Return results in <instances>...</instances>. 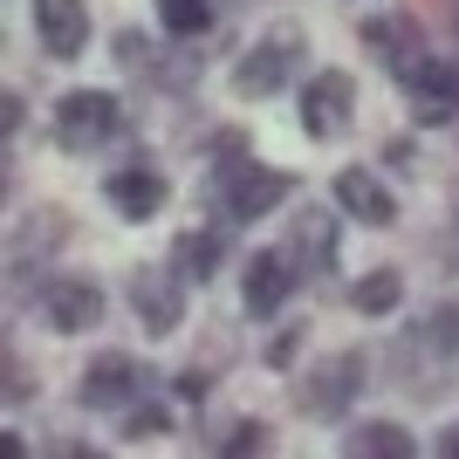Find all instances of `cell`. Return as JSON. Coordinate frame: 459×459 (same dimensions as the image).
Returning a JSON list of instances; mask_svg holds the SVG:
<instances>
[{"mask_svg": "<svg viewBox=\"0 0 459 459\" xmlns=\"http://www.w3.org/2000/svg\"><path fill=\"white\" fill-rule=\"evenodd\" d=\"M453 227H459V186H453Z\"/></svg>", "mask_w": 459, "mask_h": 459, "instance_id": "cell-31", "label": "cell"}, {"mask_svg": "<svg viewBox=\"0 0 459 459\" xmlns=\"http://www.w3.org/2000/svg\"><path fill=\"white\" fill-rule=\"evenodd\" d=\"M425 336L446 350V357H459V295H446V302H432V316H425Z\"/></svg>", "mask_w": 459, "mask_h": 459, "instance_id": "cell-24", "label": "cell"}, {"mask_svg": "<svg viewBox=\"0 0 459 459\" xmlns=\"http://www.w3.org/2000/svg\"><path fill=\"white\" fill-rule=\"evenodd\" d=\"M152 377L158 370L152 364H137L131 350H96L90 364H82V377H76V404L82 411H131L137 398H152Z\"/></svg>", "mask_w": 459, "mask_h": 459, "instance_id": "cell-9", "label": "cell"}, {"mask_svg": "<svg viewBox=\"0 0 459 459\" xmlns=\"http://www.w3.org/2000/svg\"><path fill=\"white\" fill-rule=\"evenodd\" d=\"M212 453H227V459H240V453H274V425L268 419H233L220 439H212Z\"/></svg>", "mask_w": 459, "mask_h": 459, "instance_id": "cell-23", "label": "cell"}, {"mask_svg": "<svg viewBox=\"0 0 459 459\" xmlns=\"http://www.w3.org/2000/svg\"><path fill=\"white\" fill-rule=\"evenodd\" d=\"M357 41L370 48V62H377V69H391V76H398L404 62L425 48V28H419V14H411V7H391V14H364V21H357Z\"/></svg>", "mask_w": 459, "mask_h": 459, "instance_id": "cell-16", "label": "cell"}, {"mask_svg": "<svg viewBox=\"0 0 459 459\" xmlns=\"http://www.w3.org/2000/svg\"><path fill=\"white\" fill-rule=\"evenodd\" d=\"M370 384V350H329L323 364H308L302 377H295V411H308V419H350V404L364 398Z\"/></svg>", "mask_w": 459, "mask_h": 459, "instance_id": "cell-5", "label": "cell"}, {"mask_svg": "<svg viewBox=\"0 0 459 459\" xmlns=\"http://www.w3.org/2000/svg\"><path fill=\"white\" fill-rule=\"evenodd\" d=\"M295 192H302V178L281 172V165H261V158H254V144H247V152L206 158V178H199L206 212L220 220V227H233V233L254 227V220H268V212H281Z\"/></svg>", "mask_w": 459, "mask_h": 459, "instance_id": "cell-1", "label": "cell"}, {"mask_svg": "<svg viewBox=\"0 0 459 459\" xmlns=\"http://www.w3.org/2000/svg\"><path fill=\"white\" fill-rule=\"evenodd\" d=\"M357 76L350 69H316V76L302 82V103H295V117H302V137H316V144H336V137L357 124Z\"/></svg>", "mask_w": 459, "mask_h": 459, "instance_id": "cell-11", "label": "cell"}, {"mask_svg": "<svg viewBox=\"0 0 459 459\" xmlns=\"http://www.w3.org/2000/svg\"><path fill=\"white\" fill-rule=\"evenodd\" d=\"M308 274L288 261V247L274 240V247H254L247 268H240V316L247 323H274L288 302H295V288H302Z\"/></svg>", "mask_w": 459, "mask_h": 459, "instance_id": "cell-10", "label": "cell"}, {"mask_svg": "<svg viewBox=\"0 0 459 459\" xmlns=\"http://www.w3.org/2000/svg\"><path fill=\"white\" fill-rule=\"evenodd\" d=\"M350 308H357L364 323L398 316V308H404V268H364L357 281H350Z\"/></svg>", "mask_w": 459, "mask_h": 459, "instance_id": "cell-20", "label": "cell"}, {"mask_svg": "<svg viewBox=\"0 0 459 459\" xmlns=\"http://www.w3.org/2000/svg\"><path fill=\"white\" fill-rule=\"evenodd\" d=\"M110 56L137 90H152V96H186V90H199V76H206L199 48H192V41H172V35L158 41V35H137V28H117Z\"/></svg>", "mask_w": 459, "mask_h": 459, "instance_id": "cell-4", "label": "cell"}, {"mask_svg": "<svg viewBox=\"0 0 459 459\" xmlns=\"http://www.w3.org/2000/svg\"><path fill=\"white\" fill-rule=\"evenodd\" d=\"M186 288L192 281L172 268V261H137V268L124 274V302H131V316L144 323L152 343H165V336L186 329Z\"/></svg>", "mask_w": 459, "mask_h": 459, "instance_id": "cell-7", "label": "cell"}, {"mask_svg": "<svg viewBox=\"0 0 459 459\" xmlns=\"http://www.w3.org/2000/svg\"><path fill=\"white\" fill-rule=\"evenodd\" d=\"M288 261L302 274H329L336 261H343V206L329 199V206H316V199H302V206L288 212V233H281Z\"/></svg>", "mask_w": 459, "mask_h": 459, "instance_id": "cell-12", "label": "cell"}, {"mask_svg": "<svg viewBox=\"0 0 459 459\" xmlns=\"http://www.w3.org/2000/svg\"><path fill=\"white\" fill-rule=\"evenodd\" d=\"M329 199L343 206V220H357V227H370V233L398 227V192L384 186L370 165H343V172L329 178Z\"/></svg>", "mask_w": 459, "mask_h": 459, "instance_id": "cell-14", "label": "cell"}, {"mask_svg": "<svg viewBox=\"0 0 459 459\" xmlns=\"http://www.w3.org/2000/svg\"><path fill=\"white\" fill-rule=\"evenodd\" d=\"M152 7H158V28L172 41H199V35H212V21H220L212 0H152Z\"/></svg>", "mask_w": 459, "mask_h": 459, "instance_id": "cell-21", "label": "cell"}, {"mask_svg": "<svg viewBox=\"0 0 459 459\" xmlns=\"http://www.w3.org/2000/svg\"><path fill=\"white\" fill-rule=\"evenodd\" d=\"M62 233H69L62 206H35V212H28V220L14 227V247H7V268H14V288H21V281H28V288L41 281V254L56 247Z\"/></svg>", "mask_w": 459, "mask_h": 459, "instance_id": "cell-18", "label": "cell"}, {"mask_svg": "<svg viewBox=\"0 0 459 459\" xmlns=\"http://www.w3.org/2000/svg\"><path fill=\"white\" fill-rule=\"evenodd\" d=\"M432 453H446V459H459V419H453V425H446L439 439H432Z\"/></svg>", "mask_w": 459, "mask_h": 459, "instance_id": "cell-30", "label": "cell"}, {"mask_svg": "<svg viewBox=\"0 0 459 459\" xmlns=\"http://www.w3.org/2000/svg\"><path fill=\"white\" fill-rule=\"evenodd\" d=\"M90 28V0H35V41L48 62H82Z\"/></svg>", "mask_w": 459, "mask_h": 459, "instance_id": "cell-15", "label": "cell"}, {"mask_svg": "<svg viewBox=\"0 0 459 459\" xmlns=\"http://www.w3.org/2000/svg\"><path fill=\"white\" fill-rule=\"evenodd\" d=\"M302 62H308V28L302 21H268V28L247 41V56L233 62L227 82H233L240 103H268V96L302 82Z\"/></svg>", "mask_w": 459, "mask_h": 459, "instance_id": "cell-3", "label": "cell"}, {"mask_svg": "<svg viewBox=\"0 0 459 459\" xmlns=\"http://www.w3.org/2000/svg\"><path fill=\"white\" fill-rule=\"evenodd\" d=\"M206 391H212V377H206V370H178V377H172V398H186V404H199Z\"/></svg>", "mask_w": 459, "mask_h": 459, "instance_id": "cell-29", "label": "cell"}, {"mask_svg": "<svg viewBox=\"0 0 459 459\" xmlns=\"http://www.w3.org/2000/svg\"><path fill=\"white\" fill-rule=\"evenodd\" d=\"M28 302H35L41 329H56V336H90V329H103L110 295H103L96 274H41V281L28 288Z\"/></svg>", "mask_w": 459, "mask_h": 459, "instance_id": "cell-8", "label": "cell"}, {"mask_svg": "<svg viewBox=\"0 0 459 459\" xmlns=\"http://www.w3.org/2000/svg\"><path fill=\"white\" fill-rule=\"evenodd\" d=\"M336 453L343 459H419V439H411L398 419H350Z\"/></svg>", "mask_w": 459, "mask_h": 459, "instance_id": "cell-19", "label": "cell"}, {"mask_svg": "<svg viewBox=\"0 0 459 459\" xmlns=\"http://www.w3.org/2000/svg\"><path fill=\"white\" fill-rule=\"evenodd\" d=\"M48 137H56L62 158H96V152H110V144H131L137 117L117 90H69V96H56Z\"/></svg>", "mask_w": 459, "mask_h": 459, "instance_id": "cell-2", "label": "cell"}, {"mask_svg": "<svg viewBox=\"0 0 459 459\" xmlns=\"http://www.w3.org/2000/svg\"><path fill=\"white\" fill-rule=\"evenodd\" d=\"M165 261H172V268L186 274L192 288H206L212 274L233 261V227H220V220H206V227H186V233L172 240V254H165Z\"/></svg>", "mask_w": 459, "mask_h": 459, "instance_id": "cell-17", "label": "cell"}, {"mask_svg": "<svg viewBox=\"0 0 459 459\" xmlns=\"http://www.w3.org/2000/svg\"><path fill=\"white\" fill-rule=\"evenodd\" d=\"M41 384H35V370L21 364V350H7V404H28Z\"/></svg>", "mask_w": 459, "mask_h": 459, "instance_id": "cell-27", "label": "cell"}, {"mask_svg": "<svg viewBox=\"0 0 459 459\" xmlns=\"http://www.w3.org/2000/svg\"><path fill=\"white\" fill-rule=\"evenodd\" d=\"M391 82H398L404 117H411L419 131H446V124H459V62H446L439 48H419Z\"/></svg>", "mask_w": 459, "mask_h": 459, "instance_id": "cell-6", "label": "cell"}, {"mask_svg": "<svg viewBox=\"0 0 459 459\" xmlns=\"http://www.w3.org/2000/svg\"><path fill=\"white\" fill-rule=\"evenodd\" d=\"M21 124H28V96L7 90V96H0V131H7V144L21 137Z\"/></svg>", "mask_w": 459, "mask_h": 459, "instance_id": "cell-28", "label": "cell"}, {"mask_svg": "<svg viewBox=\"0 0 459 459\" xmlns=\"http://www.w3.org/2000/svg\"><path fill=\"white\" fill-rule=\"evenodd\" d=\"M103 199H110V212H117V220L144 227V220H158V212L172 206V178L158 172L152 158H131V165L103 172Z\"/></svg>", "mask_w": 459, "mask_h": 459, "instance_id": "cell-13", "label": "cell"}, {"mask_svg": "<svg viewBox=\"0 0 459 459\" xmlns=\"http://www.w3.org/2000/svg\"><path fill=\"white\" fill-rule=\"evenodd\" d=\"M172 432V404L165 398H137L131 411H124V446H152Z\"/></svg>", "mask_w": 459, "mask_h": 459, "instance_id": "cell-22", "label": "cell"}, {"mask_svg": "<svg viewBox=\"0 0 459 459\" xmlns=\"http://www.w3.org/2000/svg\"><path fill=\"white\" fill-rule=\"evenodd\" d=\"M384 172H391V178L419 172V137H391V144H384Z\"/></svg>", "mask_w": 459, "mask_h": 459, "instance_id": "cell-26", "label": "cell"}, {"mask_svg": "<svg viewBox=\"0 0 459 459\" xmlns=\"http://www.w3.org/2000/svg\"><path fill=\"white\" fill-rule=\"evenodd\" d=\"M302 343H308V323H281V329H274V343L261 350V357H268V370H295Z\"/></svg>", "mask_w": 459, "mask_h": 459, "instance_id": "cell-25", "label": "cell"}, {"mask_svg": "<svg viewBox=\"0 0 459 459\" xmlns=\"http://www.w3.org/2000/svg\"><path fill=\"white\" fill-rule=\"evenodd\" d=\"M453 41H459V0H453Z\"/></svg>", "mask_w": 459, "mask_h": 459, "instance_id": "cell-32", "label": "cell"}]
</instances>
